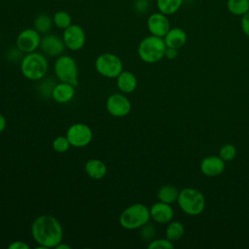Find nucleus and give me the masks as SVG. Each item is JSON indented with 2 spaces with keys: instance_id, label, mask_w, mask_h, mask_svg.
<instances>
[{
  "instance_id": "473e14b6",
  "label": "nucleus",
  "mask_w": 249,
  "mask_h": 249,
  "mask_svg": "<svg viewBox=\"0 0 249 249\" xmlns=\"http://www.w3.org/2000/svg\"><path fill=\"white\" fill-rule=\"evenodd\" d=\"M177 55H178V50L177 49L166 47L165 53H164V57H166L167 59H174Z\"/></svg>"
},
{
  "instance_id": "4468645a",
  "label": "nucleus",
  "mask_w": 249,
  "mask_h": 249,
  "mask_svg": "<svg viewBox=\"0 0 249 249\" xmlns=\"http://www.w3.org/2000/svg\"><path fill=\"white\" fill-rule=\"evenodd\" d=\"M200 171L208 177H215L222 174L225 170V161L218 156L205 157L200 162Z\"/></svg>"
},
{
  "instance_id": "6ab92c4d",
  "label": "nucleus",
  "mask_w": 249,
  "mask_h": 249,
  "mask_svg": "<svg viewBox=\"0 0 249 249\" xmlns=\"http://www.w3.org/2000/svg\"><path fill=\"white\" fill-rule=\"evenodd\" d=\"M86 173L92 179H102L107 173L106 164L98 159H90L85 164Z\"/></svg>"
},
{
  "instance_id": "ddd939ff",
  "label": "nucleus",
  "mask_w": 249,
  "mask_h": 249,
  "mask_svg": "<svg viewBox=\"0 0 249 249\" xmlns=\"http://www.w3.org/2000/svg\"><path fill=\"white\" fill-rule=\"evenodd\" d=\"M40 48L45 54L50 56H59L66 47L62 38L54 34H46L41 38Z\"/></svg>"
},
{
  "instance_id": "f8f14e48",
  "label": "nucleus",
  "mask_w": 249,
  "mask_h": 249,
  "mask_svg": "<svg viewBox=\"0 0 249 249\" xmlns=\"http://www.w3.org/2000/svg\"><path fill=\"white\" fill-rule=\"evenodd\" d=\"M147 28L152 35L163 38L171 28L167 16L160 13H153L147 19Z\"/></svg>"
},
{
  "instance_id": "f03ea898",
  "label": "nucleus",
  "mask_w": 249,
  "mask_h": 249,
  "mask_svg": "<svg viewBox=\"0 0 249 249\" xmlns=\"http://www.w3.org/2000/svg\"><path fill=\"white\" fill-rule=\"evenodd\" d=\"M150 219V208L143 203H133L123 210L119 222L124 229L133 231L149 223Z\"/></svg>"
},
{
  "instance_id": "f704fd0d",
  "label": "nucleus",
  "mask_w": 249,
  "mask_h": 249,
  "mask_svg": "<svg viewBox=\"0 0 249 249\" xmlns=\"http://www.w3.org/2000/svg\"><path fill=\"white\" fill-rule=\"evenodd\" d=\"M55 248H56V249H71V247H70L69 245L62 243V241H61Z\"/></svg>"
},
{
  "instance_id": "b1692460",
  "label": "nucleus",
  "mask_w": 249,
  "mask_h": 249,
  "mask_svg": "<svg viewBox=\"0 0 249 249\" xmlns=\"http://www.w3.org/2000/svg\"><path fill=\"white\" fill-rule=\"evenodd\" d=\"M227 8L231 14L242 17L249 11V0H228Z\"/></svg>"
},
{
  "instance_id": "5701e85b",
  "label": "nucleus",
  "mask_w": 249,
  "mask_h": 249,
  "mask_svg": "<svg viewBox=\"0 0 249 249\" xmlns=\"http://www.w3.org/2000/svg\"><path fill=\"white\" fill-rule=\"evenodd\" d=\"M34 29L40 34H47L53 24V18L47 14H39L34 19Z\"/></svg>"
},
{
  "instance_id": "a211bd4d",
  "label": "nucleus",
  "mask_w": 249,
  "mask_h": 249,
  "mask_svg": "<svg viewBox=\"0 0 249 249\" xmlns=\"http://www.w3.org/2000/svg\"><path fill=\"white\" fill-rule=\"evenodd\" d=\"M118 89L124 93H130L136 89L137 79L130 71H122L116 78Z\"/></svg>"
},
{
  "instance_id": "20e7f679",
  "label": "nucleus",
  "mask_w": 249,
  "mask_h": 249,
  "mask_svg": "<svg viewBox=\"0 0 249 249\" xmlns=\"http://www.w3.org/2000/svg\"><path fill=\"white\" fill-rule=\"evenodd\" d=\"M166 45L163 38L149 35L143 38L137 49L140 59L146 63H156L164 57Z\"/></svg>"
},
{
  "instance_id": "bb28decb",
  "label": "nucleus",
  "mask_w": 249,
  "mask_h": 249,
  "mask_svg": "<svg viewBox=\"0 0 249 249\" xmlns=\"http://www.w3.org/2000/svg\"><path fill=\"white\" fill-rule=\"evenodd\" d=\"M71 146L69 140L65 136H57L53 141V148L57 153H65L69 150V147Z\"/></svg>"
},
{
  "instance_id": "2eb2a0df",
  "label": "nucleus",
  "mask_w": 249,
  "mask_h": 249,
  "mask_svg": "<svg viewBox=\"0 0 249 249\" xmlns=\"http://www.w3.org/2000/svg\"><path fill=\"white\" fill-rule=\"evenodd\" d=\"M174 212L171 204L159 201L150 208V216L153 221L159 224H168L173 218Z\"/></svg>"
},
{
  "instance_id": "cd10ccee",
  "label": "nucleus",
  "mask_w": 249,
  "mask_h": 249,
  "mask_svg": "<svg viewBox=\"0 0 249 249\" xmlns=\"http://www.w3.org/2000/svg\"><path fill=\"white\" fill-rule=\"evenodd\" d=\"M157 235V230L154 225L147 223L143 227L140 228V236L145 241H152L155 239Z\"/></svg>"
},
{
  "instance_id": "a878e982",
  "label": "nucleus",
  "mask_w": 249,
  "mask_h": 249,
  "mask_svg": "<svg viewBox=\"0 0 249 249\" xmlns=\"http://www.w3.org/2000/svg\"><path fill=\"white\" fill-rule=\"evenodd\" d=\"M236 148L232 144H225L219 151V157L226 162L232 160L236 156Z\"/></svg>"
},
{
  "instance_id": "0eeeda50",
  "label": "nucleus",
  "mask_w": 249,
  "mask_h": 249,
  "mask_svg": "<svg viewBox=\"0 0 249 249\" xmlns=\"http://www.w3.org/2000/svg\"><path fill=\"white\" fill-rule=\"evenodd\" d=\"M94 67L96 72L105 78H117L123 71V61L117 54L104 53L96 57Z\"/></svg>"
},
{
  "instance_id": "412c9836",
  "label": "nucleus",
  "mask_w": 249,
  "mask_h": 249,
  "mask_svg": "<svg viewBox=\"0 0 249 249\" xmlns=\"http://www.w3.org/2000/svg\"><path fill=\"white\" fill-rule=\"evenodd\" d=\"M185 232L184 225L177 221H170L165 229V237L172 242L179 240Z\"/></svg>"
},
{
  "instance_id": "c9c22d12",
  "label": "nucleus",
  "mask_w": 249,
  "mask_h": 249,
  "mask_svg": "<svg viewBox=\"0 0 249 249\" xmlns=\"http://www.w3.org/2000/svg\"><path fill=\"white\" fill-rule=\"evenodd\" d=\"M147 1H149V2H150V1H154V0H147Z\"/></svg>"
},
{
  "instance_id": "c85d7f7f",
  "label": "nucleus",
  "mask_w": 249,
  "mask_h": 249,
  "mask_svg": "<svg viewBox=\"0 0 249 249\" xmlns=\"http://www.w3.org/2000/svg\"><path fill=\"white\" fill-rule=\"evenodd\" d=\"M149 249H172L174 248V244L169 239L165 238H158L149 242Z\"/></svg>"
},
{
  "instance_id": "aec40b11",
  "label": "nucleus",
  "mask_w": 249,
  "mask_h": 249,
  "mask_svg": "<svg viewBox=\"0 0 249 249\" xmlns=\"http://www.w3.org/2000/svg\"><path fill=\"white\" fill-rule=\"evenodd\" d=\"M179 196L178 189L173 185H164L160 188L158 191V198L160 201L172 204L177 202Z\"/></svg>"
},
{
  "instance_id": "f257e3e1",
  "label": "nucleus",
  "mask_w": 249,
  "mask_h": 249,
  "mask_svg": "<svg viewBox=\"0 0 249 249\" xmlns=\"http://www.w3.org/2000/svg\"><path fill=\"white\" fill-rule=\"evenodd\" d=\"M31 234L38 246L36 248H55L63 238V229L52 215L38 216L31 225Z\"/></svg>"
},
{
  "instance_id": "9d476101",
  "label": "nucleus",
  "mask_w": 249,
  "mask_h": 249,
  "mask_svg": "<svg viewBox=\"0 0 249 249\" xmlns=\"http://www.w3.org/2000/svg\"><path fill=\"white\" fill-rule=\"evenodd\" d=\"M62 39L67 49L76 52L84 47L86 43V33L79 24H71L63 30Z\"/></svg>"
},
{
  "instance_id": "1a4fd4ad",
  "label": "nucleus",
  "mask_w": 249,
  "mask_h": 249,
  "mask_svg": "<svg viewBox=\"0 0 249 249\" xmlns=\"http://www.w3.org/2000/svg\"><path fill=\"white\" fill-rule=\"evenodd\" d=\"M41 43V36L34 28H26L20 31L16 39V47L23 53L35 52Z\"/></svg>"
},
{
  "instance_id": "c756f323",
  "label": "nucleus",
  "mask_w": 249,
  "mask_h": 249,
  "mask_svg": "<svg viewBox=\"0 0 249 249\" xmlns=\"http://www.w3.org/2000/svg\"><path fill=\"white\" fill-rule=\"evenodd\" d=\"M133 6H134V10L137 13H145L149 8V1H147V0H136Z\"/></svg>"
},
{
  "instance_id": "f3484780",
  "label": "nucleus",
  "mask_w": 249,
  "mask_h": 249,
  "mask_svg": "<svg viewBox=\"0 0 249 249\" xmlns=\"http://www.w3.org/2000/svg\"><path fill=\"white\" fill-rule=\"evenodd\" d=\"M166 47L180 50L187 43V33L179 27H171L163 37Z\"/></svg>"
},
{
  "instance_id": "2f4dec72",
  "label": "nucleus",
  "mask_w": 249,
  "mask_h": 249,
  "mask_svg": "<svg viewBox=\"0 0 249 249\" xmlns=\"http://www.w3.org/2000/svg\"><path fill=\"white\" fill-rule=\"evenodd\" d=\"M9 249H29V245L24 241H14L8 246Z\"/></svg>"
},
{
  "instance_id": "7ed1b4c3",
  "label": "nucleus",
  "mask_w": 249,
  "mask_h": 249,
  "mask_svg": "<svg viewBox=\"0 0 249 249\" xmlns=\"http://www.w3.org/2000/svg\"><path fill=\"white\" fill-rule=\"evenodd\" d=\"M49 64L46 56L40 53H26L20 61L21 74L28 80H42L48 72Z\"/></svg>"
},
{
  "instance_id": "423d86ee",
  "label": "nucleus",
  "mask_w": 249,
  "mask_h": 249,
  "mask_svg": "<svg viewBox=\"0 0 249 249\" xmlns=\"http://www.w3.org/2000/svg\"><path fill=\"white\" fill-rule=\"evenodd\" d=\"M53 70L60 82L71 84L74 87L78 86V66L72 56L66 54L57 56L53 64Z\"/></svg>"
},
{
  "instance_id": "dca6fc26",
  "label": "nucleus",
  "mask_w": 249,
  "mask_h": 249,
  "mask_svg": "<svg viewBox=\"0 0 249 249\" xmlns=\"http://www.w3.org/2000/svg\"><path fill=\"white\" fill-rule=\"evenodd\" d=\"M74 96H75V87L68 83L60 82L58 84H55L52 91L53 99L55 102L60 104L71 101Z\"/></svg>"
},
{
  "instance_id": "9b49d317",
  "label": "nucleus",
  "mask_w": 249,
  "mask_h": 249,
  "mask_svg": "<svg viewBox=\"0 0 249 249\" xmlns=\"http://www.w3.org/2000/svg\"><path fill=\"white\" fill-rule=\"evenodd\" d=\"M106 109L110 115L117 118L125 117L131 110V103L122 93H113L106 100Z\"/></svg>"
},
{
  "instance_id": "72a5a7b5",
  "label": "nucleus",
  "mask_w": 249,
  "mask_h": 249,
  "mask_svg": "<svg viewBox=\"0 0 249 249\" xmlns=\"http://www.w3.org/2000/svg\"><path fill=\"white\" fill-rule=\"evenodd\" d=\"M6 124H7V122L5 117L2 114H0V133L4 131V129L6 128Z\"/></svg>"
},
{
  "instance_id": "7c9ffc66",
  "label": "nucleus",
  "mask_w": 249,
  "mask_h": 249,
  "mask_svg": "<svg viewBox=\"0 0 249 249\" xmlns=\"http://www.w3.org/2000/svg\"><path fill=\"white\" fill-rule=\"evenodd\" d=\"M240 25L243 33L249 38V11L241 17Z\"/></svg>"
},
{
  "instance_id": "393cba45",
  "label": "nucleus",
  "mask_w": 249,
  "mask_h": 249,
  "mask_svg": "<svg viewBox=\"0 0 249 249\" xmlns=\"http://www.w3.org/2000/svg\"><path fill=\"white\" fill-rule=\"evenodd\" d=\"M53 24L60 29H65L72 24V18L66 11H57L53 17Z\"/></svg>"
},
{
  "instance_id": "39448f33",
  "label": "nucleus",
  "mask_w": 249,
  "mask_h": 249,
  "mask_svg": "<svg viewBox=\"0 0 249 249\" xmlns=\"http://www.w3.org/2000/svg\"><path fill=\"white\" fill-rule=\"evenodd\" d=\"M177 203L181 210L191 216L199 215L205 208L203 194L194 188H184L179 192Z\"/></svg>"
},
{
  "instance_id": "4be33fe9",
  "label": "nucleus",
  "mask_w": 249,
  "mask_h": 249,
  "mask_svg": "<svg viewBox=\"0 0 249 249\" xmlns=\"http://www.w3.org/2000/svg\"><path fill=\"white\" fill-rule=\"evenodd\" d=\"M159 12L169 16L173 15L181 8L183 0H156Z\"/></svg>"
},
{
  "instance_id": "6e6552de",
  "label": "nucleus",
  "mask_w": 249,
  "mask_h": 249,
  "mask_svg": "<svg viewBox=\"0 0 249 249\" xmlns=\"http://www.w3.org/2000/svg\"><path fill=\"white\" fill-rule=\"evenodd\" d=\"M66 137L69 140L71 146L76 148H83L91 142L92 130L86 124H73L68 127L66 131Z\"/></svg>"
}]
</instances>
